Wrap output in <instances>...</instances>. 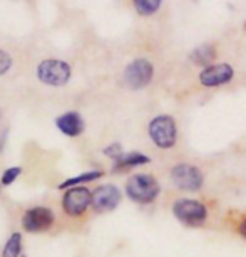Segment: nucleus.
Here are the masks:
<instances>
[{
    "label": "nucleus",
    "mask_w": 246,
    "mask_h": 257,
    "mask_svg": "<svg viewBox=\"0 0 246 257\" xmlns=\"http://www.w3.org/2000/svg\"><path fill=\"white\" fill-rule=\"evenodd\" d=\"M126 194L136 204H151L161 194V186L151 174H134L126 182Z\"/></svg>",
    "instance_id": "1"
},
{
    "label": "nucleus",
    "mask_w": 246,
    "mask_h": 257,
    "mask_svg": "<svg viewBox=\"0 0 246 257\" xmlns=\"http://www.w3.org/2000/svg\"><path fill=\"white\" fill-rule=\"evenodd\" d=\"M147 134L156 147L168 151L173 149L178 142V125L176 120L171 115H157L154 117L149 125H147Z\"/></svg>",
    "instance_id": "2"
},
{
    "label": "nucleus",
    "mask_w": 246,
    "mask_h": 257,
    "mask_svg": "<svg viewBox=\"0 0 246 257\" xmlns=\"http://www.w3.org/2000/svg\"><path fill=\"white\" fill-rule=\"evenodd\" d=\"M173 186L184 192H198L204 184V174L201 169L188 162H179L171 169Z\"/></svg>",
    "instance_id": "3"
},
{
    "label": "nucleus",
    "mask_w": 246,
    "mask_h": 257,
    "mask_svg": "<svg viewBox=\"0 0 246 257\" xmlns=\"http://www.w3.org/2000/svg\"><path fill=\"white\" fill-rule=\"evenodd\" d=\"M152 77H154V65L146 57H137L129 62L122 74L124 84L132 90H141L147 87L152 82Z\"/></svg>",
    "instance_id": "4"
},
{
    "label": "nucleus",
    "mask_w": 246,
    "mask_h": 257,
    "mask_svg": "<svg viewBox=\"0 0 246 257\" xmlns=\"http://www.w3.org/2000/svg\"><path fill=\"white\" fill-rule=\"evenodd\" d=\"M173 214L179 222L196 227L208 220V207L196 199H178L173 204Z\"/></svg>",
    "instance_id": "5"
},
{
    "label": "nucleus",
    "mask_w": 246,
    "mask_h": 257,
    "mask_svg": "<svg viewBox=\"0 0 246 257\" xmlns=\"http://www.w3.org/2000/svg\"><path fill=\"white\" fill-rule=\"evenodd\" d=\"M72 69L67 62L57 59H47L42 60L37 67V77L39 80L45 85L50 87H62L69 82Z\"/></svg>",
    "instance_id": "6"
},
{
    "label": "nucleus",
    "mask_w": 246,
    "mask_h": 257,
    "mask_svg": "<svg viewBox=\"0 0 246 257\" xmlns=\"http://www.w3.org/2000/svg\"><path fill=\"white\" fill-rule=\"evenodd\" d=\"M89 205H92V192L84 186L67 189L62 197V207L70 217H80Z\"/></svg>",
    "instance_id": "7"
},
{
    "label": "nucleus",
    "mask_w": 246,
    "mask_h": 257,
    "mask_svg": "<svg viewBox=\"0 0 246 257\" xmlns=\"http://www.w3.org/2000/svg\"><path fill=\"white\" fill-rule=\"evenodd\" d=\"M55 222V215L47 207H32L24 212L22 217V227L25 232L35 234L49 230Z\"/></svg>",
    "instance_id": "8"
},
{
    "label": "nucleus",
    "mask_w": 246,
    "mask_h": 257,
    "mask_svg": "<svg viewBox=\"0 0 246 257\" xmlns=\"http://www.w3.org/2000/svg\"><path fill=\"white\" fill-rule=\"evenodd\" d=\"M234 79V69L229 64H213L199 72V84L208 89L229 84Z\"/></svg>",
    "instance_id": "9"
},
{
    "label": "nucleus",
    "mask_w": 246,
    "mask_h": 257,
    "mask_svg": "<svg viewBox=\"0 0 246 257\" xmlns=\"http://www.w3.org/2000/svg\"><path fill=\"white\" fill-rule=\"evenodd\" d=\"M121 191L112 184H104V186L94 189L92 192V209L99 214L111 212L121 202Z\"/></svg>",
    "instance_id": "10"
},
{
    "label": "nucleus",
    "mask_w": 246,
    "mask_h": 257,
    "mask_svg": "<svg viewBox=\"0 0 246 257\" xmlns=\"http://www.w3.org/2000/svg\"><path fill=\"white\" fill-rule=\"evenodd\" d=\"M55 125L64 136L67 137H77L84 132V119L79 112H65V114L59 115L57 120H55Z\"/></svg>",
    "instance_id": "11"
},
{
    "label": "nucleus",
    "mask_w": 246,
    "mask_h": 257,
    "mask_svg": "<svg viewBox=\"0 0 246 257\" xmlns=\"http://www.w3.org/2000/svg\"><path fill=\"white\" fill-rule=\"evenodd\" d=\"M151 159L144 156L141 152H124L122 156L114 161V166H112V171L117 172V171H126V169H132V167H137V166H144V164H149Z\"/></svg>",
    "instance_id": "12"
},
{
    "label": "nucleus",
    "mask_w": 246,
    "mask_h": 257,
    "mask_svg": "<svg viewBox=\"0 0 246 257\" xmlns=\"http://www.w3.org/2000/svg\"><path fill=\"white\" fill-rule=\"evenodd\" d=\"M189 59L196 65H201L203 69H206V67L213 65L214 59H216V47L213 44H203L193 50Z\"/></svg>",
    "instance_id": "13"
},
{
    "label": "nucleus",
    "mask_w": 246,
    "mask_h": 257,
    "mask_svg": "<svg viewBox=\"0 0 246 257\" xmlns=\"http://www.w3.org/2000/svg\"><path fill=\"white\" fill-rule=\"evenodd\" d=\"M102 177V172L101 171H89V172H84V174H79L75 177H70L67 181H64L62 184L59 186V189H70V187H77L80 184H86V182H92L96 179Z\"/></svg>",
    "instance_id": "14"
},
{
    "label": "nucleus",
    "mask_w": 246,
    "mask_h": 257,
    "mask_svg": "<svg viewBox=\"0 0 246 257\" xmlns=\"http://www.w3.org/2000/svg\"><path fill=\"white\" fill-rule=\"evenodd\" d=\"M20 252H22V235L20 232H14L4 245L2 257H20Z\"/></svg>",
    "instance_id": "15"
},
{
    "label": "nucleus",
    "mask_w": 246,
    "mask_h": 257,
    "mask_svg": "<svg viewBox=\"0 0 246 257\" xmlns=\"http://www.w3.org/2000/svg\"><path fill=\"white\" fill-rule=\"evenodd\" d=\"M161 0H134V9L139 15H152L161 9Z\"/></svg>",
    "instance_id": "16"
},
{
    "label": "nucleus",
    "mask_w": 246,
    "mask_h": 257,
    "mask_svg": "<svg viewBox=\"0 0 246 257\" xmlns=\"http://www.w3.org/2000/svg\"><path fill=\"white\" fill-rule=\"evenodd\" d=\"M20 174H22V169L20 167H10L2 174V177H0V184H2V186H10V184H14L15 181H17V177L20 176Z\"/></svg>",
    "instance_id": "17"
},
{
    "label": "nucleus",
    "mask_w": 246,
    "mask_h": 257,
    "mask_svg": "<svg viewBox=\"0 0 246 257\" xmlns=\"http://www.w3.org/2000/svg\"><path fill=\"white\" fill-rule=\"evenodd\" d=\"M102 154H104V156H107V157H111L112 161H117V159H119L122 154H124V151H122L121 144L114 142V144H111V146H107V147L102 149Z\"/></svg>",
    "instance_id": "18"
},
{
    "label": "nucleus",
    "mask_w": 246,
    "mask_h": 257,
    "mask_svg": "<svg viewBox=\"0 0 246 257\" xmlns=\"http://www.w3.org/2000/svg\"><path fill=\"white\" fill-rule=\"evenodd\" d=\"M12 64H14V60L10 57V54L0 49V75L7 74L10 70V67H12Z\"/></svg>",
    "instance_id": "19"
},
{
    "label": "nucleus",
    "mask_w": 246,
    "mask_h": 257,
    "mask_svg": "<svg viewBox=\"0 0 246 257\" xmlns=\"http://www.w3.org/2000/svg\"><path fill=\"white\" fill-rule=\"evenodd\" d=\"M236 230H238V234L241 235L243 239H246V217H244V219H241V220H239V224H238Z\"/></svg>",
    "instance_id": "20"
}]
</instances>
